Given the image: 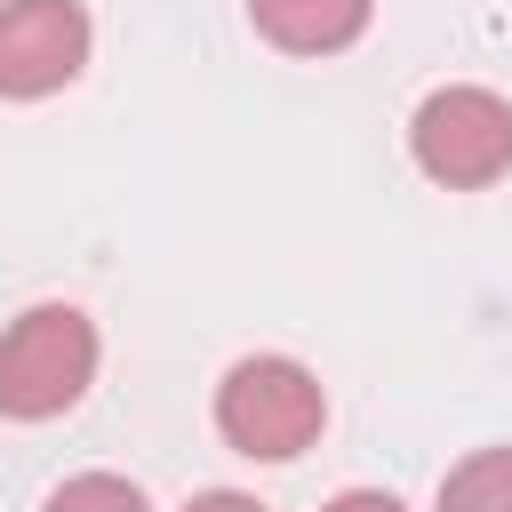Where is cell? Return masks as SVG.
Instances as JSON below:
<instances>
[{
  "mask_svg": "<svg viewBox=\"0 0 512 512\" xmlns=\"http://www.w3.org/2000/svg\"><path fill=\"white\" fill-rule=\"evenodd\" d=\"M328 512H400V496H376V488H352V496H336Z\"/></svg>",
  "mask_w": 512,
  "mask_h": 512,
  "instance_id": "obj_8",
  "label": "cell"
},
{
  "mask_svg": "<svg viewBox=\"0 0 512 512\" xmlns=\"http://www.w3.org/2000/svg\"><path fill=\"white\" fill-rule=\"evenodd\" d=\"M96 376V328L72 304H32L0 336V416H64Z\"/></svg>",
  "mask_w": 512,
  "mask_h": 512,
  "instance_id": "obj_1",
  "label": "cell"
},
{
  "mask_svg": "<svg viewBox=\"0 0 512 512\" xmlns=\"http://www.w3.org/2000/svg\"><path fill=\"white\" fill-rule=\"evenodd\" d=\"M440 512H512V448H480L440 480Z\"/></svg>",
  "mask_w": 512,
  "mask_h": 512,
  "instance_id": "obj_6",
  "label": "cell"
},
{
  "mask_svg": "<svg viewBox=\"0 0 512 512\" xmlns=\"http://www.w3.org/2000/svg\"><path fill=\"white\" fill-rule=\"evenodd\" d=\"M184 512H264L256 496H232V488H216V496H200V504H184Z\"/></svg>",
  "mask_w": 512,
  "mask_h": 512,
  "instance_id": "obj_9",
  "label": "cell"
},
{
  "mask_svg": "<svg viewBox=\"0 0 512 512\" xmlns=\"http://www.w3.org/2000/svg\"><path fill=\"white\" fill-rule=\"evenodd\" d=\"M320 416H328V408H320L312 368H296V360H280V352L240 360V368L216 384V432H224L240 456H264V464L312 448Z\"/></svg>",
  "mask_w": 512,
  "mask_h": 512,
  "instance_id": "obj_2",
  "label": "cell"
},
{
  "mask_svg": "<svg viewBox=\"0 0 512 512\" xmlns=\"http://www.w3.org/2000/svg\"><path fill=\"white\" fill-rule=\"evenodd\" d=\"M368 8L376 0H248L256 32L288 56H336L368 32Z\"/></svg>",
  "mask_w": 512,
  "mask_h": 512,
  "instance_id": "obj_5",
  "label": "cell"
},
{
  "mask_svg": "<svg viewBox=\"0 0 512 512\" xmlns=\"http://www.w3.org/2000/svg\"><path fill=\"white\" fill-rule=\"evenodd\" d=\"M88 64L80 0H8L0 8V96H48Z\"/></svg>",
  "mask_w": 512,
  "mask_h": 512,
  "instance_id": "obj_4",
  "label": "cell"
},
{
  "mask_svg": "<svg viewBox=\"0 0 512 512\" xmlns=\"http://www.w3.org/2000/svg\"><path fill=\"white\" fill-rule=\"evenodd\" d=\"M408 152L432 184H496L512 168V104L488 88H432L408 120Z\"/></svg>",
  "mask_w": 512,
  "mask_h": 512,
  "instance_id": "obj_3",
  "label": "cell"
},
{
  "mask_svg": "<svg viewBox=\"0 0 512 512\" xmlns=\"http://www.w3.org/2000/svg\"><path fill=\"white\" fill-rule=\"evenodd\" d=\"M48 512H152V504L128 480H112V472H80V480H64L48 496Z\"/></svg>",
  "mask_w": 512,
  "mask_h": 512,
  "instance_id": "obj_7",
  "label": "cell"
}]
</instances>
